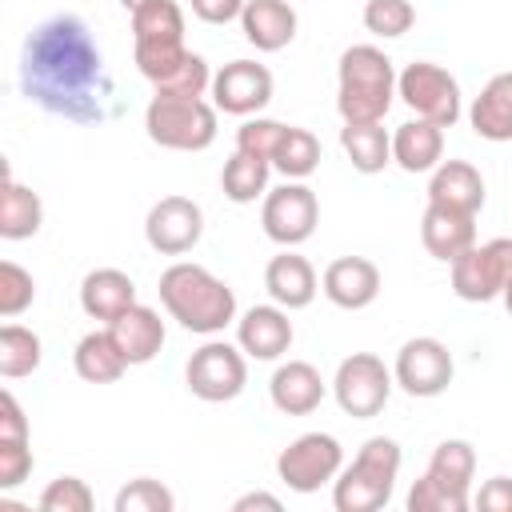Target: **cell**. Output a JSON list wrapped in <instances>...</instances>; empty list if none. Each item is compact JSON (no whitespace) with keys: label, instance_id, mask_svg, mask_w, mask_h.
<instances>
[{"label":"cell","instance_id":"1f68e13d","mask_svg":"<svg viewBox=\"0 0 512 512\" xmlns=\"http://www.w3.org/2000/svg\"><path fill=\"white\" fill-rule=\"evenodd\" d=\"M152 40H184V12L176 0H148L132 12V44Z\"/></svg>","mask_w":512,"mask_h":512},{"label":"cell","instance_id":"d6986e66","mask_svg":"<svg viewBox=\"0 0 512 512\" xmlns=\"http://www.w3.org/2000/svg\"><path fill=\"white\" fill-rule=\"evenodd\" d=\"M240 28L256 52H280L296 40V8L292 0H248Z\"/></svg>","mask_w":512,"mask_h":512},{"label":"cell","instance_id":"ab89813d","mask_svg":"<svg viewBox=\"0 0 512 512\" xmlns=\"http://www.w3.org/2000/svg\"><path fill=\"white\" fill-rule=\"evenodd\" d=\"M156 92H164V96H204V92H212V72H208V60L200 56V52H188V60H184V68L168 80V84H160Z\"/></svg>","mask_w":512,"mask_h":512},{"label":"cell","instance_id":"6da1fadb","mask_svg":"<svg viewBox=\"0 0 512 512\" xmlns=\"http://www.w3.org/2000/svg\"><path fill=\"white\" fill-rule=\"evenodd\" d=\"M20 88L32 104L72 124H92L104 116L112 80L80 16H52L32 28L20 56Z\"/></svg>","mask_w":512,"mask_h":512},{"label":"cell","instance_id":"7a4b0ae2","mask_svg":"<svg viewBox=\"0 0 512 512\" xmlns=\"http://www.w3.org/2000/svg\"><path fill=\"white\" fill-rule=\"evenodd\" d=\"M160 304L180 328L200 336H216L236 320V292L220 276H212L204 264H188V260H176L172 268H164Z\"/></svg>","mask_w":512,"mask_h":512},{"label":"cell","instance_id":"277c9868","mask_svg":"<svg viewBox=\"0 0 512 512\" xmlns=\"http://www.w3.org/2000/svg\"><path fill=\"white\" fill-rule=\"evenodd\" d=\"M400 444L388 436H372L360 444L356 460L348 468H340V476L332 480V504L336 512H376L392 500L396 476H400Z\"/></svg>","mask_w":512,"mask_h":512},{"label":"cell","instance_id":"60d3db41","mask_svg":"<svg viewBox=\"0 0 512 512\" xmlns=\"http://www.w3.org/2000/svg\"><path fill=\"white\" fill-rule=\"evenodd\" d=\"M32 472V448L28 440H4L0 436V492L24 484Z\"/></svg>","mask_w":512,"mask_h":512},{"label":"cell","instance_id":"7402d4cb","mask_svg":"<svg viewBox=\"0 0 512 512\" xmlns=\"http://www.w3.org/2000/svg\"><path fill=\"white\" fill-rule=\"evenodd\" d=\"M136 304V284L128 272L120 268H92L84 280H80V308L92 316V320H104L112 324L120 312H128Z\"/></svg>","mask_w":512,"mask_h":512},{"label":"cell","instance_id":"5bb4252c","mask_svg":"<svg viewBox=\"0 0 512 512\" xmlns=\"http://www.w3.org/2000/svg\"><path fill=\"white\" fill-rule=\"evenodd\" d=\"M272 100V72L256 60H232L212 76V104L228 116H256Z\"/></svg>","mask_w":512,"mask_h":512},{"label":"cell","instance_id":"d4e9b609","mask_svg":"<svg viewBox=\"0 0 512 512\" xmlns=\"http://www.w3.org/2000/svg\"><path fill=\"white\" fill-rule=\"evenodd\" d=\"M392 160L404 172H432L444 160V128L432 120H408L392 132Z\"/></svg>","mask_w":512,"mask_h":512},{"label":"cell","instance_id":"8992f818","mask_svg":"<svg viewBox=\"0 0 512 512\" xmlns=\"http://www.w3.org/2000/svg\"><path fill=\"white\" fill-rule=\"evenodd\" d=\"M184 380H188V392L204 404H224V400H236L248 384V360H244V348L240 344H228V340H208L200 344L192 356H188V368H184Z\"/></svg>","mask_w":512,"mask_h":512},{"label":"cell","instance_id":"f546056e","mask_svg":"<svg viewBox=\"0 0 512 512\" xmlns=\"http://www.w3.org/2000/svg\"><path fill=\"white\" fill-rule=\"evenodd\" d=\"M44 360V344L32 328L24 324H4L0 328V376L4 380H20L32 376Z\"/></svg>","mask_w":512,"mask_h":512},{"label":"cell","instance_id":"5b68a950","mask_svg":"<svg viewBox=\"0 0 512 512\" xmlns=\"http://www.w3.org/2000/svg\"><path fill=\"white\" fill-rule=\"evenodd\" d=\"M216 104L204 96H164L156 92L144 108V132L152 144L172 152H204L216 140Z\"/></svg>","mask_w":512,"mask_h":512},{"label":"cell","instance_id":"30bf717a","mask_svg":"<svg viewBox=\"0 0 512 512\" xmlns=\"http://www.w3.org/2000/svg\"><path fill=\"white\" fill-rule=\"evenodd\" d=\"M508 280H512V240L508 236L472 244L464 256L452 260V292L468 304L496 300Z\"/></svg>","mask_w":512,"mask_h":512},{"label":"cell","instance_id":"e0dca14e","mask_svg":"<svg viewBox=\"0 0 512 512\" xmlns=\"http://www.w3.org/2000/svg\"><path fill=\"white\" fill-rule=\"evenodd\" d=\"M324 392H328L324 388V376L308 360H288L268 380V396H272L276 412H284V416H308V412H316L320 400H324Z\"/></svg>","mask_w":512,"mask_h":512},{"label":"cell","instance_id":"74e56055","mask_svg":"<svg viewBox=\"0 0 512 512\" xmlns=\"http://www.w3.org/2000/svg\"><path fill=\"white\" fill-rule=\"evenodd\" d=\"M284 128H288V124H280V120L252 116V120H244V124L236 128V152H248V156H256V160H268V164H272Z\"/></svg>","mask_w":512,"mask_h":512},{"label":"cell","instance_id":"4316f807","mask_svg":"<svg viewBox=\"0 0 512 512\" xmlns=\"http://www.w3.org/2000/svg\"><path fill=\"white\" fill-rule=\"evenodd\" d=\"M44 224V204L40 196L20 184L12 172H4V192H0V236L4 240H28Z\"/></svg>","mask_w":512,"mask_h":512},{"label":"cell","instance_id":"52a82bcc","mask_svg":"<svg viewBox=\"0 0 512 512\" xmlns=\"http://www.w3.org/2000/svg\"><path fill=\"white\" fill-rule=\"evenodd\" d=\"M392 384L396 380L376 352H352L340 360V368L332 376V396H336L340 412H348L352 420H372L384 412Z\"/></svg>","mask_w":512,"mask_h":512},{"label":"cell","instance_id":"3957f363","mask_svg":"<svg viewBox=\"0 0 512 512\" xmlns=\"http://www.w3.org/2000/svg\"><path fill=\"white\" fill-rule=\"evenodd\" d=\"M336 112L344 124H380L396 96V68L376 44H352L336 64Z\"/></svg>","mask_w":512,"mask_h":512},{"label":"cell","instance_id":"8fae6325","mask_svg":"<svg viewBox=\"0 0 512 512\" xmlns=\"http://www.w3.org/2000/svg\"><path fill=\"white\" fill-rule=\"evenodd\" d=\"M316 220H320V200H316V192L308 184L288 180V184L264 192L260 224H264V236L272 244H280V248L304 244L316 232Z\"/></svg>","mask_w":512,"mask_h":512},{"label":"cell","instance_id":"ee69618b","mask_svg":"<svg viewBox=\"0 0 512 512\" xmlns=\"http://www.w3.org/2000/svg\"><path fill=\"white\" fill-rule=\"evenodd\" d=\"M476 504H480L484 512H512V480H508V476H492V480L480 488Z\"/></svg>","mask_w":512,"mask_h":512},{"label":"cell","instance_id":"44dd1931","mask_svg":"<svg viewBox=\"0 0 512 512\" xmlns=\"http://www.w3.org/2000/svg\"><path fill=\"white\" fill-rule=\"evenodd\" d=\"M428 204L476 216L484 208V176L468 160H440L428 180Z\"/></svg>","mask_w":512,"mask_h":512},{"label":"cell","instance_id":"e575fe53","mask_svg":"<svg viewBox=\"0 0 512 512\" xmlns=\"http://www.w3.org/2000/svg\"><path fill=\"white\" fill-rule=\"evenodd\" d=\"M464 508H468V492L448 488L432 472H424L408 492V512H464Z\"/></svg>","mask_w":512,"mask_h":512},{"label":"cell","instance_id":"8d00e7d4","mask_svg":"<svg viewBox=\"0 0 512 512\" xmlns=\"http://www.w3.org/2000/svg\"><path fill=\"white\" fill-rule=\"evenodd\" d=\"M32 300H36V280H32V272H24L16 260H4V264H0V316L12 320V316H20L24 308H32Z\"/></svg>","mask_w":512,"mask_h":512},{"label":"cell","instance_id":"ba28073f","mask_svg":"<svg viewBox=\"0 0 512 512\" xmlns=\"http://www.w3.org/2000/svg\"><path fill=\"white\" fill-rule=\"evenodd\" d=\"M396 96L420 116L440 128H452L460 120V84L448 68L432 60H416L396 76Z\"/></svg>","mask_w":512,"mask_h":512},{"label":"cell","instance_id":"7c38bea8","mask_svg":"<svg viewBox=\"0 0 512 512\" xmlns=\"http://www.w3.org/2000/svg\"><path fill=\"white\" fill-rule=\"evenodd\" d=\"M452 352L444 340L436 336H416L408 340L400 352H396V364H392V380L408 392V396H420V400H432L440 396L448 384H452Z\"/></svg>","mask_w":512,"mask_h":512},{"label":"cell","instance_id":"603a6c76","mask_svg":"<svg viewBox=\"0 0 512 512\" xmlns=\"http://www.w3.org/2000/svg\"><path fill=\"white\" fill-rule=\"evenodd\" d=\"M108 332L116 336V344H120V352H124L128 364H148L164 348V320L148 304H132L128 312H120L108 324Z\"/></svg>","mask_w":512,"mask_h":512},{"label":"cell","instance_id":"ffe728a7","mask_svg":"<svg viewBox=\"0 0 512 512\" xmlns=\"http://www.w3.org/2000/svg\"><path fill=\"white\" fill-rule=\"evenodd\" d=\"M420 240H424L428 256L452 264L456 256H464L476 244V216L456 212V208L428 204L424 208V220H420Z\"/></svg>","mask_w":512,"mask_h":512},{"label":"cell","instance_id":"7dc6e473","mask_svg":"<svg viewBox=\"0 0 512 512\" xmlns=\"http://www.w3.org/2000/svg\"><path fill=\"white\" fill-rule=\"evenodd\" d=\"M120 4H124V8H128V12H136V8H144V4H148V0H120Z\"/></svg>","mask_w":512,"mask_h":512},{"label":"cell","instance_id":"484cf974","mask_svg":"<svg viewBox=\"0 0 512 512\" xmlns=\"http://www.w3.org/2000/svg\"><path fill=\"white\" fill-rule=\"evenodd\" d=\"M72 368H76V376L88 380V384H116L132 364L124 360L116 336H112L108 328H100V332L80 336V344H76V352H72Z\"/></svg>","mask_w":512,"mask_h":512},{"label":"cell","instance_id":"9c48e42d","mask_svg":"<svg viewBox=\"0 0 512 512\" xmlns=\"http://www.w3.org/2000/svg\"><path fill=\"white\" fill-rule=\"evenodd\" d=\"M344 468V448L328 432H304L276 456V476L292 492H316Z\"/></svg>","mask_w":512,"mask_h":512},{"label":"cell","instance_id":"bcb514c9","mask_svg":"<svg viewBox=\"0 0 512 512\" xmlns=\"http://www.w3.org/2000/svg\"><path fill=\"white\" fill-rule=\"evenodd\" d=\"M500 296H504V308H508V316H512V280L504 284V292H500Z\"/></svg>","mask_w":512,"mask_h":512},{"label":"cell","instance_id":"f6af8a7d","mask_svg":"<svg viewBox=\"0 0 512 512\" xmlns=\"http://www.w3.org/2000/svg\"><path fill=\"white\" fill-rule=\"evenodd\" d=\"M248 508H268V512H280V500H276V496H268V492H248V496H240V500L232 504V512H248Z\"/></svg>","mask_w":512,"mask_h":512},{"label":"cell","instance_id":"cb8c5ba5","mask_svg":"<svg viewBox=\"0 0 512 512\" xmlns=\"http://www.w3.org/2000/svg\"><path fill=\"white\" fill-rule=\"evenodd\" d=\"M468 124L480 140H512V72H496L468 108Z\"/></svg>","mask_w":512,"mask_h":512},{"label":"cell","instance_id":"b9f144b4","mask_svg":"<svg viewBox=\"0 0 512 512\" xmlns=\"http://www.w3.org/2000/svg\"><path fill=\"white\" fill-rule=\"evenodd\" d=\"M188 4H192V16L204 24H232L240 20L248 0H188Z\"/></svg>","mask_w":512,"mask_h":512},{"label":"cell","instance_id":"d590c367","mask_svg":"<svg viewBox=\"0 0 512 512\" xmlns=\"http://www.w3.org/2000/svg\"><path fill=\"white\" fill-rule=\"evenodd\" d=\"M176 508V496L160 484V480H128L120 492H116V512H172Z\"/></svg>","mask_w":512,"mask_h":512},{"label":"cell","instance_id":"7bdbcfd3","mask_svg":"<svg viewBox=\"0 0 512 512\" xmlns=\"http://www.w3.org/2000/svg\"><path fill=\"white\" fill-rule=\"evenodd\" d=\"M0 436H4V440H28L24 408H20V400H16L8 388L0 392Z\"/></svg>","mask_w":512,"mask_h":512},{"label":"cell","instance_id":"2e32d148","mask_svg":"<svg viewBox=\"0 0 512 512\" xmlns=\"http://www.w3.org/2000/svg\"><path fill=\"white\" fill-rule=\"evenodd\" d=\"M236 344L252 360H280L292 348V320L280 304H256L236 320Z\"/></svg>","mask_w":512,"mask_h":512},{"label":"cell","instance_id":"d6a6232c","mask_svg":"<svg viewBox=\"0 0 512 512\" xmlns=\"http://www.w3.org/2000/svg\"><path fill=\"white\" fill-rule=\"evenodd\" d=\"M428 472L436 480H444L448 488L456 492H468L472 488V476H476V452L468 440H440L432 460H428Z\"/></svg>","mask_w":512,"mask_h":512},{"label":"cell","instance_id":"9a60e30c","mask_svg":"<svg viewBox=\"0 0 512 512\" xmlns=\"http://www.w3.org/2000/svg\"><path fill=\"white\" fill-rule=\"evenodd\" d=\"M320 288L336 308L360 312L380 296V268L368 256H340V260H332L324 268Z\"/></svg>","mask_w":512,"mask_h":512},{"label":"cell","instance_id":"4dcf8cb0","mask_svg":"<svg viewBox=\"0 0 512 512\" xmlns=\"http://www.w3.org/2000/svg\"><path fill=\"white\" fill-rule=\"evenodd\" d=\"M272 168L284 172L288 180H304L320 168V140L308 132V128H284L280 144H276V156H272Z\"/></svg>","mask_w":512,"mask_h":512},{"label":"cell","instance_id":"ac0fdd59","mask_svg":"<svg viewBox=\"0 0 512 512\" xmlns=\"http://www.w3.org/2000/svg\"><path fill=\"white\" fill-rule=\"evenodd\" d=\"M264 288H268L272 304L296 312V308H308V304L316 300L320 280H316V268H312L300 252L284 248L280 256L268 260V268H264Z\"/></svg>","mask_w":512,"mask_h":512},{"label":"cell","instance_id":"f1b7e54d","mask_svg":"<svg viewBox=\"0 0 512 512\" xmlns=\"http://www.w3.org/2000/svg\"><path fill=\"white\" fill-rule=\"evenodd\" d=\"M268 172L272 164L268 160H256L248 152H232L224 160V172H220V188L232 204H252L256 196L268 192Z\"/></svg>","mask_w":512,"mask_h":512},{"label":"cell","instance_id":"4fadbf2b","mask_svg":"<svg viewBox=\"0 0 512 512\" xmlns=\"http://www.w3.org/2000/svg\"><path fill=\"white\" fill-rule=\"evenodd\" d=\"M204 236V212L188 196H160L144 216V240L160 256H184Z\"/></svg>","mask_w":512,"mask_h":512},{"label":"cell","instance_id":"83f0119b","mask_svg":"<svg viewBox=\"0 0 512 512\" xmlns=\"http://www.w3.org/2000/svg\"><path fill=\"white\" fill-rule=\"evenodd\" d=\"M340 148L348 152L352 168L364 176H376L392 164V136L384 132V124H344Z\"/></svg>","mask_w":512,"mask_h":512},{"label":"cell","instance_id":"836d02e7","mask_svg":"<svg viewBox=\"0 0 512 512\" xmlns=\"http://www.w3.org/2000/svg\"><path fill=\"white\" fill-rule=\"evenodd\" d=\"M416 24V8L408 0H368L364 4V28L380 40H396Z\"/></svg>","mask_w":512,"mask_h":512},{"label":"cell","instance_id":"f35d334b","mask_svg":"<svg viewBox=\"0 0 512 512\" xmlns=\"http://www.w3.org/2000/svg\"><path fill=\"white\" fill-rule=\"evenodd\" d=\"M92 488L80 476H56L44 492H40V508L44 512H92Z\"/></svg>","mask_w":512,"mask_h":512}]
</instances>
